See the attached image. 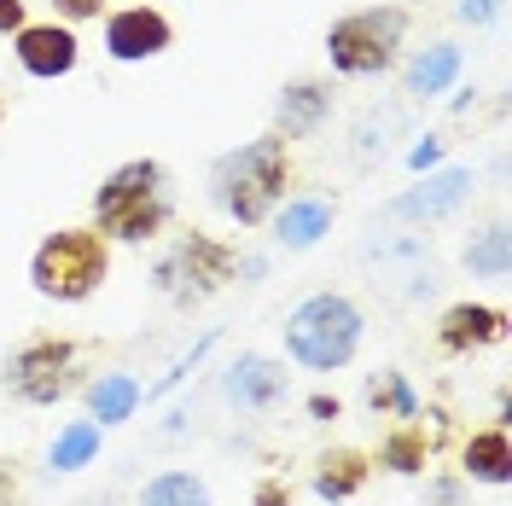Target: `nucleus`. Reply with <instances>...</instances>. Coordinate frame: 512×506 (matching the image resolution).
Masks as SVG:
<instances>
[{
    "label": "nucleus",
    "instance_id": "cd10ccee",
    "mask_svg": "<svg viewBox=\"0 0 512 506\" xmlns=\"http://www.w3.org/2000/svg\"><path fill=\"white\" fill-rule=\"evenodd\" d=\"M437 158H443V140H437V134H425L414 152H408V169H431Z\"/></svg>",
    "mask_w": 512,
    "mask_h": 506
},
{
    "label": "nucleus",
    "instance_id": "b1692460",
    "mask_svg": "<svg viewBox=\"0 0 512 506\" xmlns=\"http://www.w3.org/2000/svg\"><path fill=\"white\" fill-rule=\"evenodd\" d=\"M419 506H472V483H466L460 472H431Z\"/></svg>",
    "mask_w": 512,
    "mask_h": 506
},
{
    "label": "nucleus",
    "instance_id": "bb28decb",
    "mask_svg": "<svg viewBox=\"0 0 512 506\" xmlns=\"http://www.w3.org/2000/svg\"><path fill=\"white\" fill-rule=\"evenodd\" d=\"M0 506H24V483H18V466L0 454Z\"/></svg>",
    "mask_w": 512,
    "mask_h": 506
},
{
    "label": "nucleus",
    "instance_id": "423d86ee",
    "mask_svg": "<svg viewBox=\"0 0 512 506\" xmlns=\"http://www.w3.org/2000/svg\"><path fill=\"white\" fill-rule=\"evenodd\" d=\"M111 280V239L99 227H59L30 256V285L47 303H88Z\"/></svg>",
    "mask_w": 512,
    "mask_h": 506
},
{
    "label": "nucleus",
    "instance_id": "f3484780",
    "mask_svg": "<svg viewBox=\"0 0 512 506\" xmlns=\"http://www.w3.org/2000/svg\"><path fill=\"white\" fill-rule=\"evenodd\" d=\"M431 460L437 454H431V437H425V419H396L379 437V454H373V466L390 477H419Z\"/></svg>",
    "mask_w": 512,
    "mask_h": 506
},
{
    "label": "nucleus",
    "instance_id": "f8f14e48",
    "mask_svg": "<svg viewBox=\"0 0 512 506\" xmlns=\"http://www.w3.org/2000/svg\"><path fill=\"white\" fill-rule=\"evenodd\" d=\"M507 338V309L495 303H448L437 320V355H478Z\"/></svg>",
    "mask_w": 512,
    "mask_h": 506
},
{
    "label": "nucleus",
    "instance_id": "1a4fd4ad",
    "mask_svg": "<svg viewBox=\"0 0 512 506\" xmlns=\"http://www.w3.org/2000/svg\"><path fill=\"white\" fill-rule=\"evenodd\" d=\"M222 396L239 413H274V408H286V396H291L286 361H274V355H262V349H245V355H239V361L222 373Z\"/></svg>",
    "mask_w": 512,
    "mask_h": 506
},
{
    "label": "nucleus",
    "instance_id": "39448f33",
    "mask_svg": "<svg viewBox=\"0 0 512 506\" xmlns=\"http://www.w3.org/2000/svg\"><path fill=\"white\" fill-rule=\"evenodd\" d=\"M82 379H88V344L64 332H35L0 361V390L24 408H53L64 396H76Z\"/></svg>",
    "mask_w": 512,
    "mask_h": 506
},
{
    "label": "nucleus",
    "instance_id": "a211bd4d",
    "mask_svg": "<svg viewBox=\"0 0 512 506\" xmlns=\"http://www.w3.org/2000/svg\"><path fill=\"white\" fill-rule=\"evenodd\" d=\"M454 76H460V47H454V41H431V47L414 53L402 88H408V99H437V94H448Z\"/></svg>",
    "mask_w": 512,
    "mask_h": 506
},
{
    "label": "nucleus",
    "instance_id": "6ab92c4d",
    "mask_svg": "<svg viewBox=\"0 0 512 506\" xmlns=\"http://www.w3.org/2000/svg\"><path fill=\"white\" fill-rule=\"evenodd\" d=\"M140 402H146V390H140L134 373H99V379L88 384V413H94V425H123V419H134Z\"/></svg>",
    "mask_w": 512,
    "mask_h": 506
},
{
    "label": "nucleus",
    "instance_id": "ddd939ff",
    "mask_svg": "<svg viewBox=\"0 0 512 506\" xmlns=\"http://www.w3.org/2000/svg\"><path fill=\"white\" fill-rule=\"evenodd\" d=\"M326 117H332V82H320V76H297L274 99V134L280 140H309V134H320Z\"/></svg>",
    "mask_w": 512,
    "mask_h": 506
},
{
    "label": "nucleus",
    "instance_id": "dca6fc26",
    "mask_svg": "<svg viewBox=\"0 0 512 506\" xmlns=\"http://www.w3.org/2000/svg\"><path fill=\"white\" fill-rule=\"evenodd\" d=\"M332 216H338V198L303 192V198H286L268 222H274V239H280L286 251H309V245H320V239L332 233Z\"/></svg>",
    "mask_w": 512,
    "mask_h": 506
},
{
    "label": "nucleus",
    "instance_id": "aec40b11",
    "mask_svg": "<svg viewBox=\"0 0 512 506\" xmlns=\"http://www.w3.org/2000/svg\"><path fill=\"white\" fill-rule=\"evenodd\" d=\"M367 408L379 413V419H419L425 413V402H419V390L408 384V373H396V367H379V373H367Z\"/></svg>",
    "mask_w": 512,
    "mask_h": 506
},
{
    "label": "nucleus",
    "instance_id": "393cba45",
    "mask_svg": "<svg viewBox=\"0 0 512 506\" xmlns=\"http://www.w3.org/2000/svg\"><path fill=\"white\" fill-rule=\"evenodd\" d=\"M105 12H111V0H53V18L70 24V30H76V24H99Z\"/></svg>",
    "mask_w": 512,
    "mask_h": 506
},
{
    "label": "nucleus",
    "instance_id": "4468645a",
    "mask_svg": "<svg viewBox=\"0 0 512 506\" xmlns=\"http://www.w3.org/2000/svg\"><path fill=\"white\" fill-rule=\"evenodd\" d=\"M367 477H373V454H361V448L338 443V448H326V454H315L309 489H315L320 501H332V506H350L355 495L367 489Z\"/></svg>",
    "mask_w": 512,
    "mask_h": 506
},
{
    "label": "nucleus",
    "instance_id": "2eb2a0df",
    "mask_svg": "<svg viewBox=\"0 0 512 506\" xmlns=\"http://www.w3.org/2000/svg\"><path fill=\"white\" fill-rule=\"evenodd\" d=\"M454 472L466 483H483V489H507L512 483V443L507 425H483V431H466L460 437V466Z\"/></svg>",
    "mask_w": 512,
    "mask_h": 506
},
{
    "label": "nucleus",
    "instance_id": "2f4dec72",
    "mask_svg": "<svg viewBox=\"0 0 512 506\" xmlns=\"http://www.w3.org/2000/svg\"><path fill=\"white\" fill-rule=\"evenodd\" d=\"M0 123H6V94H0Z\"/></svg>",
    "mask_w": 512,
    "mask_h": 506
},
{
    "label": "nucleus",
    "instance_id": "c85d7f7f",
    "mask_svg": "<svg viewBox=\"0 0 512 506\" xmlns=\"http://www.w3.org/2000/svg\"><path fill=\"white\" fill-rule=\"evenodd\" d=\"M30 24V12H24V0H0V35H18Z\"/></svg>",
    "mask_w": 512,
    "mask_h": 506
},
{
    "label": "nucleus",
    "instance_id": "c756f323",
    "mask_svg": "<svg viewBox=\"0 0 512 506\" xmlns=\"http://www.w3.org/2000/svg\"><path fill=\"white\" fill-rule=\"evenodd\" d=\"M454 12H460V18H466V24H489V18H495V12H501V0H460V6H454Z\"/></svg>",
    "mask_w": 512,
    "mask_h": 506
},
{
    "label": "nucleus",
    "instance_id": "5701e85b",
    "mask_svg": "<svg viewBox=\"0 0 512 506\" xmlns=\"http://www.w3.org/2000/svg\"><path fill=\"white\" fill-rule=\"evenodd\" d=\"M466 268L478 274V280H507V222H489L466 245Z\"/></svg>",
    "mask_w": 512,
    "mask_h": 506
},
{
    "label": "nucleus",
    "instance_id": "f257e3e1",
    "mask_svg": "<svg viewBox=\"0 0 512 506\" xmlns=\"http://www.w3.org/2000/svg\"><path fill=\"white\" fill-rule=\"evenodd\" d=\"M291 187V140H280L274 128L245 140L239 152L216 158L210 169V204L233 216L239 227H262L280 204H286Z\"/></svg>",
    "mask_w": 512,
    "mask_h": 506
},
{
    "label": "nucleus",
    "instance_id": "f03ea898",
    "mask_svg": "<svg viewBox=\"0 0 512 506\" xmlns=\"http://www.w3.org/2000/svg\"><path fill=\"white\" fill-rule=\"evenodd\" d=\"M175 222V187L158 158L117 163L94 192V227L111 245H152Z\"/></svg>",
    "mask_w": 512,
    "mask_h": 506
},
{
    "label": "nucleus",
    "instance_id": "7ed1b4c3",
    "mask_svg": "<svg viewBox=\"0 0 512 506\" xmlns=\"http://www.w3.org/2000/svg\"><path fill=\"white\" fill-rule=\"evenodd\" d=\"M367 338V315L344 291H315L286 315V355L309 373H338L350 367L355 349Z\"/></svg>",
    "mask_w": 512,
    "mask_h": 506
},
{
    "label": "nucleus",
    "instance_id": "7c9ffc66",
    "mask_svg": "<svg viewBox=\"0 0 512 506\" xmlns=\"http://www.w3.org/2000/svg\"><path fill=\"white\" fill-rule=\"evenodd\" d=\"M309 419H326V425H332V419H344V402L326 396V390H315V396H309Z\"/></svg>",
    "mask_w": 512,
    "mask_h": 506
},
{
    "label": "nucleus",
    "instance_id": "6e6552de",
    "mask_svg": "<svg viewBox=\"0 0 512 506\" xmlns=\"http://www.w3.org/2000/svg\"><path fill=\"white\" fill-rule=\"evenodd\" d=\"M169 41H175V24L163 18L152 0L105 12V53H111L117 64H146V59H158V53H169Z\"/></svg>",
    "mask_w": 512,
    "mask_h": 506
},
{
    "label": "nucleus",
    "instance_id": "9b49d317",
    "mask_svg": "<svg viewBox=\"0 0 512 506\" xmlns=\"http://www.w3.org/2000/svg\"><path fill=\"white\" fill-rule=\"evenodd\" d=\"M12 53H18V70H24V76H35V82H59V76L76 70L82 41H76L70 24L47 18V24H24V30L12 35Z\"/></svg>",
    "mask_w": 512,
    "mask_h": 506
},
{
    "label": "nucleus",
    "instance_id": "9d476101",
    "mask_svg": "<svg viewBox=\"0 0 512 506\" xmlns=\"http://www.w3.org/2000/svg\"><path fill=\"white\" fill-rule=\"evenodd\" d=\"M472 187H478V175H472L466 163H448L437 175H425L419 187L396 192V198L384 204V216H390V222H443V216H454V210L472 198Z\"/></svg>",
    "mask_w": 512,
    "mask_h": 506
},
{
    "label": "nucleus",
    "instance_id": "412c9836",
    "mask_svg": "<svg viewBox=\"0 0 512 506\" xmlns=\"http://www.w3.org/2000/svg\"><path fill=\"white\" fill-rule=\"evenodd\" d=\"M99 448H105V425L70 419L59 437H53V448H47V466H53V472H82V466L99 460Z\"/></svg>",
    "mask_w": 512,
    "mask_h": 506
},
{
    "label": "nucleus",
    "instance_id": "0eeeda50",
    "mask_svg": "<svg viewBox=\"0 0 512 506\" xmlns=\"http://www.w3.org/2000/svg\"><path fill=\"white\" fill-rule=\"evenodd\" d=\"M239 280V251L227 245V239H210V233H175V245L158 256V268H152V285H158L163 297L175 303V309H198V303H210L216 291Z\"/></svg>",
    "mask_w": 512,
    "mask_h": 506
},
{
    "label": "nucleus",
    "instance_id": "a878e982",
    "mask_svg": "<svg viewBox=\"0 0 512 506\" xmlns=\"http://www.w3.org/2000/svg\"><path fill=\"white\" fill-rule=\"evenodd\" d=\"M251 506H291V483L286 477H262L251 489Z\"/></svg>",
    "mask_w": 512,
    "mask_h": 506
},
{
    "label": "nucleus",
    "instance_id": "20e7f679",
    "mask_svg": "<svg viewBox=\"0 0 512 506\" xmlns=\"http://www.w3.org/2000/svg\"><path fill=\"white\" fill-rule=\"evenodd\" d=\"M408 30H414V12L396 6V0L344 12V18L326 30V59H332L338 76H350V82H373V76H384V70L402 64Z\"/></svg>",
    "mask_w": 512,
    "mask_h": 506
},
{
    "label": "nucleus",
    "instance_id": "4be33fe9",
    "mask_svg": "<svg viewBox=\"0 0 512 506\" xmlns=\"http://www.w3.org/2000/svg\"><path fill=\"white\" fill-rule=\"evenodd\" d=\"M140 506H216L210 495V483L187 466H169V472L146 477V489H140Z\"/></svg>",
    "mask_w": 512,
    "mask_h": 506
}]
</instances>
